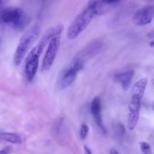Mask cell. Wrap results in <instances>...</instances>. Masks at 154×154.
Wrapping results in <instances>:
<instances>
[{"instance_id":"ac0fdd59","label":"cell","mask_w":154,"mask_h":154,"mask_svg":"<svg viewBox=\"0 0 154 154\" xmlns=\"http://www.w3.org/2000/svg\"><path fill=\"white\" fill-rule=\"evenodd\" d=\"M110 154H119L118 152H117V150H115V149H112V150H111V153Z\"/></svg>"},{"instance_id":"2e32d148","label":"cell","mask_w":154,"mask_h":154,"mask_svg":"<svg viewBox=\"0 0 154 154\" xmlns=\"http://www.w3.org/2000/svg\"><path fill=\"white\" fill-rule=\"evenodd\" d=\"M12 151V148L11 147H6L5 148L0 150V154H10Z\"/></svg>"},{"instance_id":"277c9868","label":"cell","mask_w":154,"mask_h":154,"mask_svg":"<svg viewBox=\"0 0 154 154\" xmlns=\"http://www.w3.org/2000/svg\"><path fill=\"white\" fill-rule=\"evenodd\" d=\"M0 20L17 31H22L28 26L30 19L19 8H7L0 12Z\"/></svg>"},{"instance_id":"3957f363","label":"cell","mask_w":154,"mask_h":154,"mask_svg":"<svg viewBox=\"0 0 154 154\" xmlns=\"http://www.w3.org/2000/svg\"><path fill=\"white\" fill-rule=\"evenodd\" d=\"M147 80L142 78L133 85L131 92V99L129 103L128 114V127L129 130H133L138 123L141 107V100L145 92Z\"/></svg>"},{"instance_id":"ffe728a7","label":"cell","mask_w":154,"mask_h":154,"mask_svg":"<svg viewBox=\"0 0 154 154\" xmlns=\"http://www.w3.org/2000/svg\"><path fill=\"white\" fill-rule=\"evenodd\" d=\"M2 0H0V4H1V2H2Z\"/></svg>"},{"instance_id":"ba28073f","label":"cell","mask_w":154,"mask_h":154,"mask_svg":"<svg viewBox=\"0 0 154 154\" xmlns=\"http://www.w3.org/2000/svg\"><path fill=\"white\" fill-rule=\"evenodd\" d=\"M103 47V45L101 42H93L84 48L81 52L78 53L75 57L74 60L84 64L88 59L94 57L99 54L101 49Z\"/></svg>"},{"instance_id":"7c38bea8","label":"cell","mask_w":154,"mask_h":154,"mask_svg":"<svg viewBox=\"0 0 154 154\" xmlns=\"http://www.w3.org/2000/svg\"><path fill=\"white\" fill-rule=\"evenodd\" d=\"M0 139L14 144H20L22 143V138L19 135L9 132H2L0 133Z\"/></svg>"},{"instance_id":"7a4b0ae2","label":"cell","mask_w":154,"mask_h":154,"mask_svg":"<svg viewBox=\"0 0 154 154\" xmlns=\"http://www.w3.org/2000/svg\"><path fill=\"white\" fill-rule=\"evenodd\" d=\"M57 27V26L48 29L41 38L40 41L38 42L37 45L33 47V48L26 57L24 72H25L26 78L28 81H32L34 79L37 73L38 69L39 57L42 54L46 45L48 44L50 39L55 33Z\"/></svg>"},{"instance_id":"d6986e66","label":"cell","mask_w":154,"mask_h":154,"mask_svg":"<svg viewBox=\"0 0 154 154\" xmlns=\"http://www.w3.org/2000/svg\"><path fill=\"white\" fill-rule=\"evenodd\" d=\"M153 41H152L151 43H150V47H153Z\"/></svg>"},{"instance_id":"9c48e42d","label":"cell","mask_w":154,"mask_h":154,"mask_svg":"<svg viewBox=\"0 0 154 154\" xmlns=\"http://www.w3.org/2000/svg\"><path fill=\"white\" fill-rule=\"evenodd\" d=\"M154 8L153 5H147L138 9L133 15L132 20L137 26H145L150 23L153 18Z\"/></svg>"},{"instance_id":"e0dca14e","label":"cell","mask_w":154,"mask_h":154,"mask_svg":"<svg viewBox=\"0 0 154 154\" xmlns=\"http://www.w3.org/2000/svg\"><path fill=\"white\" fill-rule=\"evenodd\" d=\"M84 150H85L86 154H92V152L90 151V150L87 147V146H84Z\"/></svg>"},{"instance_id":"9a60e30c","label":"cell","mask_w":154,"mask_h":154,"mask_svg":"<svg viewBox=\"0 0 154 154\" xmlns=\"http://www.w3.org/2000/svg\"><path fill=\"white\" fill-rule=\"evenodd\" d=\"M102 2L107 6L108 5H116L120 2V0H101Z\"/></svg>"},{"instance_id":"8fae6325","label":"cell","mask_w":154,"mask_h":154,"mask_svg":"<svg viewBox=\"0 0 154 154\" xmlns=\"http://www.w3.org/2000/svg\"><path fill=\"white\" fill-rule=\"evenodd\" d=\"M134 76L133 70H128L126 72H120L115 75V80L121 85L122 88L124 90L129 89Z\"/></svg>"},{"instance_id":"5b68a950","label":"cell","mask_w":154,"mask_h":154,"mask_svg":"<svg viewBox=\"0 0 154 154\" xmlns=\"http://www.w3.org/2000/svg\"><path fill=\"white\" fill-rule=\"evenodd\" d=\"M39 32V27L34 26L21 37L14 56V63L16 66H19L22 63L29 48L38 37Z\"/></svg>"},{"instance_id":"30bf717a","label":"cell","mask_w":154,"mask_h":154,"mask_svg":"<svg viewBox=\"0 0 154 154\" xmlns=\"http://www.w3.org/2000/svg\"><path fill=\"white\" fill-rule=\"evenodd\" d=\"M90 112L99 129L102 131L103 133H105L106 129L104 126L103 120H102V102L99 96H96L92 101L91 105H90Z\"/></svg>"},{"instance_id":"4fadbf2b","label":"cell","mask_w":154,"mask_h":154,"mask_svg":"<svg viewBox=\"0 0 154 154\" xmlns=\"http://www.w3.org/2000/svg\"><path fill=\"white\" fill-rule=\"evenodd\" d=\"M140 148L144 154H151L152 150L150 144L147 142H140Z\"/></svg>"},{"instance_id":"52a82bcc","label":"cell","mask_w":154,"mask_h":154,"mask_svg":"<svg viewBox=\"0 0 154 154\" xmlns=\"http://www.w3.org/2000/svg\"><path fill=\"white\" fill-rule=\"evenodd\" d=\"M79 72L80 71L72 64H71L69 67L63 69L57 78V89L63 90L72 85V83L76 79L77 75Z\"/></svg>"},{"instance_id":"8992f818","label":"cell","mask_w":154,"mask_h":154,"mask_svg":"<svg viewBox=\"0 0 154 154\" xmlns=\"http://www.w3.org/2000/svg\"><path fill=\"white\" fill-rule=\"evenodd\" d=\"M62 32H63V26L58 25L55 33L48 42V49L45 53L43 63H42V70L43 72L49 70L54 64V60L57 57V53H58L59 48H60Z\"/></svg>"},{"instance_id":"6da1fadb","label":"cell","mask_w":154,"mask_h":154,"mask_svg":"<svg viewBox=\"0 0 154 154\" xmlns=\"http://www.w3.org/2000/svg\"><path fill=\"white\" fill-rule=\"evenodd\" d=\"M105 5L101 0H91L86 8L75 17L66 32L69 40H75L86 29L92 20L97 15H102L106 11Z\"/></svg>"},{"instance_id":"5bb4252c","label":"cell","mask_w":154,"mask_h":154,"mask_svg":"<svg viewBox=\"0 0 154 154\" xmlns=\"http://www.w3.org/2000/svg\"><path fill=\"white\" fill-rule=\"evenodd\" d=\"M89 132V127L87 126V124L84 123L81 127V131H80V135H81V139L84 140L87 138V135Z\"/></svg>"}]
</instances>
